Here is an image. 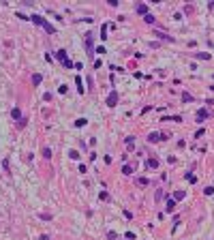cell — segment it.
I'll use <instances>...</instances> for the list:
<instances>
[{
    "label": "cell",
    "mask_w": 214,
    "mask_h": 240,
    "mask_svg": "<svg viewBox=\"0 0 214 240\" xmlns=\"http://www.w3.org/2000/svg\"><path fill=\"white\" fill-rule=\"evenodd\" d=\"M133 172H135V165H131V163H127V165H122V174H124V176H131Z\"/></svg>",
    "instance_id": "cell-6"
},
{
    "label": "cell",
    "mask_w": 214,
    "mask_h": 240,
    "mask_svg": "<svg viewBox=\"0 0 214 240\" xmlns=\"http://www.w3.org/2000/svg\"><path fill=\"white\" fill-rule=\"evenodd\" d=\"M184 197H186L184 191H175V193H173V199H175V201H180V199H184Z\"/></svg>",
    "instance_id": "cell-15"
},
{
    "label": "cell",
    "mask_w": 214,
    "mask_h": 240,
    "mask_svg": "<svg viewBox=\"0 0 214 240\" xmlns=\"http://www.w3.org/2000/svg\"><path fill=\"white\" fill-rule=\"evenodd\" d=\"M204 193H206V195H212V193H214V187H206Z\"/></svg>",
    "instance_id": "cell-30"
},
{
    "label": "cell",
    "mask_w": 214,
    "mask_h": 240,
    "mask_svg": "<svg viewBox=\"0 0 214 240\" xmlns=\"http://www.w3.org/2000/svg\"><path fill=\"white\" fill-rule=\"evenodd\" d=\"M39 217H41L43 221H49V219H52V214H47V212H43V214H39Z\"/></svg>",
    "instance_id": "cell-32"
},
{
    "label": "cell",
    "mask_w": 214,
    "mask_h": 240,
    "mask_svg": "<svg viewBox=\"0 0 214 240\" xmlns=\"http://www.w3.org/2000/svg\"><path fill=\"white\" fill-rule=\"evenodd\" d=\"M163 197H165V193H163V191H156V195H154V199H156V201H161Z\"/></svg>",
    "instance_id": "cell-25"
},
{
    "label": "cell",
    "mask_w": 214,
    "mask_h": 240,
    "mask_svg": "<svg viewBox=\"0 0 214 240\" xmlns=\"http://www.w3.org/2000/svg\"><path fill=\"white\" fill-rule=\"evenodd\" d=\"M98 39L107 41V24H103V26H101V37H98Z\"/></svg>",
    "instance_id": "cell-13"
},
{
    "label": "cell",
    "mask_w": 214,
    "mask_h": 240,
    "mask_svg": "<svg viewBox=\"0 0 214 240\" xmlns=\"http://www.w3.org/2000/svg\"><path fill=\"white\" fill-rule=\"evenodd\" d=\"M206 133V129H197V133H195V137H201V135Z\"/></svg>",
    "instance_id": "cell-33"
},
{
    "label": "cell",
    "mask_w": 214,
    "mask_h": 240,
    "mask_svg": "<svg viewBox=\"0 0 214 240\" xmlns=\"http://www.w3.org/2000/svg\"><path fill=\"white\" fill-rule=\"evenodd\" d=\"M39 240H49V236H47V234H43V236H41Z\"/></svg>",
    "instance_id": "cell-34"
},
{
    "label": "cell",
    "mask_w": 214,
    "mask_h": 240,
    "mask_svg": "<svg viewBox=\"0 0 214 240\" xmlns=\"http://www.w3.org/2000/svg\"><path fill=\"white\" fill-rule=\"evenodd\" d=\"M137 184H139V187H146V184H148V178H139V180H137Z\"/></svg>",
    "instance_id": "cell-28"
},
{
    "label": "cell",
    "mask_w": 214,
    "mask_h": 240,
    "mask_svg": "<svg viewBox=\"0 0 214 240\" xmlns=\"http://www.w3.org/2000/svg\"><path fill=\"white\" fill-rule=\"evenodd\" d=\"M56 58H58V60H60L62 64H64V62L69 60V58H67V52H64V50H58V52H56Z\"/></svg>",
    "instance_id": "cell-7"
},
{
    "label": "cell",
    "mask_w": 214,
    "mask_h": 240,
    "mask_svg": "<svg viewBox=\"0 0 214 240\" xmlns=\"http://www.w3.org/2000/svg\"><path fill=\"white\" fill-rule=\"evenodd\" d=\"M69 157H71L73 161H77V159H79V152H77V150H71V152H69Z\"/></svg>",
    "instance_id": "cell-23"
},
{
    "label": "cell",
    "mask_w": 214,
    "mask_h": 240,
    "mask_svg": "<svg viewBox=\"0 0 214 240\" xmlns=\"http://www.w3.org/2000/svg\"><path fill=\"white\" fill-rule=\"evenodd\" d=\"M118 99H120V94H118L116 90H111L107 94V107H116L118 105Z\"/></svg>",
    "instance_id": "cell-2"
},
{
    "label": "cell",
    "mask_w": 214,
    "mask_h": 240,
    "mask_svg": "<svg viewBox=\"0 0 214 240\" xmlns=\"http://www.w3.org/2000/svg\"><path fill=\"white\" fill-rule=\"evenodd\" d=\"M86 47H88V52L92 54V50H94V41H92V34H90V32L86 34Z\"/></svg>",
    "instance_id": "cell-4"
},
{
    "label": "cell",
    "mask_w": 214,
    "mask_h": 240,
    "mask_svg": "<svg viewBox=\"0 0 214 240\" xmlns=\"http://www.w3.org/2000/svg\"><path fill=\"white\" fill-rule=\"evenodd\" d=\"M146 165L150 167V170H156V167H158V159H148V161H146Z\"/></svg>",
    "instance_id": "cell-12"
},
{
    "label": "cell",
    "mask_w": 214,
    "mask_h": 240,
    "mask_svg": "<svg viewBox=\"0 0 214 240\" xmlns=\"http://www.w3.org/2000/svg\"><path fill=\"white\" fill-rule=\"evenodd\" d=\"M163 120H171V122H182V116H165Z\"/></svg>",
    "instance_id": "cell-20"
},
{
    "label": "cell",
    "mask_w": 214,
    "mask_h": 240,
    "mask_svg": "<svg viewBox=\"0 0 214 240\" xmlns=\"http://www.w3.org/2000/svg\"><path fill=\"white\" fill-rule=\"evenodd\" d=\"M197 58H201V60H210V54H206V52H199V54H195Z\"/></svg>",
    "instance_id": "cell-22"
},
{
    "label": "cell",
    "mask_w": 214,
    "mask_h": 240,
    "mask_svg": "<svg viewBox=\"0 0 214 240\" xmlns=\"http://www.w3.org/2000/svg\"><path fill=\"white\" fill-rule=\"evenodd\" d=\"M144 19H146V24H154V15H152V13H148Z\"/></svg>",
    "instance_id": "cell-24"
},
{
    "label": "cell",
    "mask_w": 214,
    "mask_h": 240,
    "mask_svg": "<svg viewBox=\"0 0 214 240\" xmlns=\"http://www.w3.org/2000/svg\"><path fill=\"white\" fill-rule=\"evenodd\" d=\"M67 90H69V86H60V88H58L60 94H67Z\"/></svg>",
    "instance_id": "cell-31"
},
{
    "label": "cell",
    "mask_w": 214,
    "mask_h": 240,
    "mask_svg": "<svg viewBox=\"0 0 214 240\" xmlns=\"http://www.w3.org/2000/svg\"><path fill=\"white\" fill-rule=\"evenodd\" d=\"M32 21H34V24L36 26H41V28H45V32H47V34H54V32H56V28H54V26L52 24H49V21L47 19H43L41 17V15L39 13H36V15H32V17H30Z\"/></svg>",
    "instance_id": "cell-1"
},
{
    "label": "cell",
    "mask_w": 214,
    "mask_h": 240,
    "mask_svg": "<svg viewBox=\"0 0 214 240\" xmlns=\"http://www.w3.org/2000/svg\"><path fill=\"white\" fill-rule=\"evenodd\" d=\"M124 141H127V148H129V150H133V148H135V137H133V135H129V137L124 139Z\"/></svg>",
    "instance_id": "cell-11"
},
{
    "label": "cell",
    "mask_w": 214,
    "mask_h": 240,
    "mask_svg": "<svg viewBox=\"0 0 214 240\" xmlns=\"http://www.w3.org/2000/svg\"><path fill=\"white\" fill-rule=\"evenodd\" d=\"M116 238H118L116 232H107V240H116Z\"/></svg>",
    "instance_id": "cell-26"
},
{
    "label": "cell",
    "mask_w": 214,
    "mask_h": 240,
    "mask_svg": "<svg viewBox=\"0 0 214 240\" xmlns=\"http://www.w3.org/2000/svg\"><path fill=\"white\" fill-rule=\"evenodd\" d=\"M165 137H167L165 133H156L154 131V133L148 135V141H150V144H156V141H165Z\"/></svg>",
    "instance_id": "cell-3"
},
{
    "label": "cell",
    "mask_w": 214,
    "mask_h": 240,
    "mask_svg": "<svg viewBox=\"0 0 214 240\" xmlns=\"http://www.w3.org/2000/svg\"><path fill=\"white\" fill-rule=\"evenodd\" d=\"M184 178H186V180H189V182H193V184L197 182V176H195V174H193V172H186V176H184Z\"/></svg>",
    "instance_id": "cell-16"
},
{
    "label": "cell",
    "mask_w": 214,
    "mask_h": 240,
    "mask_svg": "<svg viewBox=\"0 0 214 240\" xmlns=\"http://www.w3.org/2000/svg\"><path fill=\"white\" fill-rule=\"evenodd\" d=\"M208 116H210V112H208V110H199V112H197V122H204Z\"/></svg>",
    "instance_id": "cell-5"
},
{
    "label": "cell",
    "mask_w": 214,
    "mask_h": 240,
    "mask_svg": "<svg viewBox=\"0 0 214 240\" xmlns=\"http://www.w3.org/2000/svg\"><path fill=\"white\" fill-rule=\"evenodd\" d=\"M43 157H45V159H52V150L45 148V150H43Z\"/></svg>",
    "instance_id": "cell-27"
},
{
    "label": "cell",
    "mask_w": 214,
    "mask_h": 240,
    "mask_svg": "<svg viewBox=\"0 0 214 240\" xmlns=\"http://www.w3.org/2000/svg\"><path fill=\"white\" fill-rule=\"evenodd\" d=\"M75 86H77V92H79V94H84V92H86L84 84H81V77H75Z\"/></svg>",
    "instance_id": "cell-9"
},
{
    "label": "cell",
    "mask_w": 214,
    "mask_h": 240,
    "mask_svg": "<svg viewBox=\"0 0 214 240\" xmlns=\"http://www.w3.org/2000/svg\"><path fill=\"white\" fill-rule=\"evenodd\" d=\"M191 101H193L191 92H182V103H191Z\"/></svg>",
    "instance_id": "cell-19"
},
{
    "label": "cell",
    "mask_w": 214,
    "mask_h": 240,
    "mask_svg": "<svg viewBox=\"0 0 214 240\" xmlns=\"http://www.w3.org/2000/svg\"><path fill=\"white\" fill-rule=\"evenodd\" d=\"M11 116L19 122V120H21V110H19V107H13V110H11Z\"/></svg>",
    "instance_id": "cell-8"
},
{
    "label": "cell",
    "mask_w": 214,
    "mask_h": 240,
    "mask_svg": "<svg viewBox=\"0 0 214 240\" xmlns=\"http://www.w3.org/2000/svg\"><path fill=\"white\" fill-rule=\"evenodd\" d=\"M86 122H88L86 118H77V120H75V127H79V129H81V127H86Z\"/></svg>",
    "instance_id": "cell-21"
},
{
    "label": "cell",
    "mask_w": 214,
    "mask_h": 240,
    "mask_svg": "<svg viewBox=\"0 0 214 240\" xmlns=\"http://www.w3.org/2000/svg\"><path fill=\"white\" fill-rule=\"evenodd\" d=\"M210 90H214V84H212V86H210Z\"/></svg>",
    "instance_id": "cell-35"
},
{
    "label": "cell",
    "mask_w": 214,
    "mask_h": 240,
    "mask_svg": "<svg viewBox=\"0 0 214 240\" xmlns=\"http://www.w3.org/2000/svg\"><path fill=\"white\" fill-rule=\"evenodd\" d=\"M124 238H127V240H135V234L133 232H127V234H124Z\"/></svg>",
    "instance_id": "cell-29"
},
{
    "label": "cell",
    "mask_w": 214,
    "mask_h": 240,
    "mask_svg": "<svg viewBox=\"0 0 214 240\" xmlns=\"http://www.w3.org/2000/svg\"><path fill=\"white\" fill-rule=\"evenodd\" d=\"M156 37H158V39H163V41H169V43L173 41V37H167L165 32H156Z\"/></svg>",
    "instance_id": "cell-17"
},
{
    "label": "cell",
    "mask_w": 214,
    "mask_h": 240,
    "mask_svg": "<svg viewBox=\"0 0 214 240\" xmlns=\"http://www.w3.org/2000/svg\"><path fill=\"white\" fill-rule=\"evenodd\" d=\"M137 13L146 17V15H148V4H137Z\"/></svg>",
    "instance_id": "cell-10"
},
{
    "label": "cell",
    "mask_w": 214,
    "mask_h": 240,
    "mask_svg": "<svg viewBox=\"0 0 214 240\" xmlns=\"http://www.w3.org/2000/svg\"><path fill=\"white\" fill-rule=\"evenodd\" d=\"M175 210V199H167V212H173Z\"/></svg>",
    "instance_id": "cell-18"
},
{
    "label": "cell",
    "mask_w": 214,
    "mask_h": 240,
    "mask_svg": "<svg viewBox=\"0 0 214 240\" xmlns=\"http://www.w3.org/2000/svg\"><path fill=\"white\" fill-rule=\"evenodd\" d=\"M41 79H43V75H41V73H34V75H32V84H34V86H39V84H41Z\"/></svg>",
    "instance_id": "cell-14"
}]
</instances>
